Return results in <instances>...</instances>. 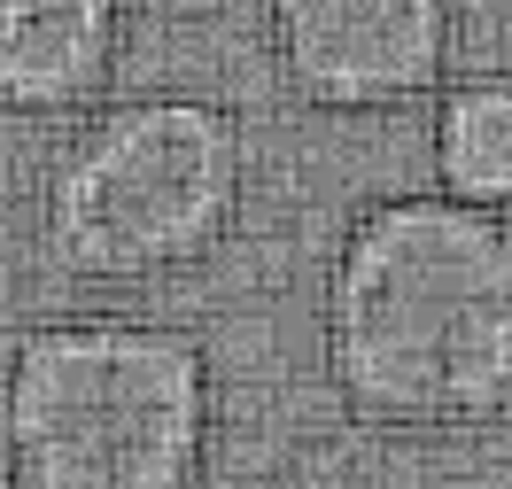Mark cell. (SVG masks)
<instances>
[{
  "mask_svg": "<svg viewBox=\"0 0 512 489\" xmlns=\"http://www.w3.org/2000/svg\"><path fill=\"white\" fill-rule=\"evenodd\" d=\"M435 179L443 195L505 210L512 202V78L450 86L435 109Z\"/></svg>",
  "mask_w": 512,
  "mask_h": 489,
  "instance_id": "cell-6",
  "label": "cell"
},
{
  "mask_svg": "<svg viewBox=\"0 0 512 489\" xmlns=\"http://www.w3.org/2000/svg\"><path fill=\"white\" fill-rule=\"evenodd\" d=\"M241 202V132L187 94L125 101L70 140L47 179V249L86 280L202 257Z\"/></svg>",
  "mask_w": 512,
  "mask_h": 489,
  "instance_id": "cell-3",
  "label": "cell"
},
{
  "mask_svg": "<svg viewBox=\"0 0 512 489\" xmlns=\"http://www.w3.org/2000/svg\"><path fill=\"white\" fill-rule=\"evenodd\" d=\"M272 32L295 94L373 109L435 86L450 55V0H272Z\"/></svg>",
  "mask_w": 512,
  "mask_h": 489,
  "instance_id": "cell-4",
  "label": "cell"
},
{
  "mask_svg": "<svg viewBox=\"0 0 512 489\" xmlns=\"http://www.w3.org/2000/svg\"><path fill=\"white\" fill-rule=\"evenodd\" d=\"M326 365L365 420L512 404V226L458 195L373 202L326 272Z\"/></svg>",
  "mask_w": 512,
  "mask_h": 489,
  "instance_id": "cell-1",
  "label": "cell"
},
{
  "mask_svg": "<svg viewBox=\"0 0 512 489\" xmlns=\"http://www.w3.org/2000/svg\"><path fill=\"white\" fill-rule=\"evenodd\" d=\"M0 489H8V482H0Z\"/></svg>",
  "mask_w": 512,
  "mask_h": 489,
  "instance_id": "cell-7",
  "label": "cell"
},
{
  "mask_svg": "<svg viewBox=\"0 0 512 489\" xmlns=\"http://www.w3.org/2000/svg\"><path fill=\"white\" fill-rule=\"evenodd\" d=\"M117 0H0V101L63 109L109 70Z\"/></svg>",
  "mask_w": 512,
  "mask_h": 489,
  "instance_id": "cell-5",
  "label": "cell"
},
{
  "mask_svg": "<svg viewBox=\"0 0 512 489\" xmlns=\"http://www.w3.org/2000/svg\"><path fill=\"white\" fill-rule=\"evenodd\" d=\"M202 427L210 365L179 326H39L0 381V443L24 489H187Z\"/></svg>",
  "mask_w": 512,
  "mask_h": 489,
  "instance_id": "cell-2",
  "label": "cell"
}]
</instances>
